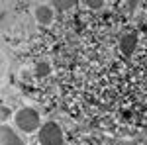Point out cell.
Returning <instances> with one entry per match:
<instances>
[{"instance_id":"obj_7","label":"cell","mask_w":147,"mask_h":145,"mask_svg":"<svg viewBox=\"0 0 147 145\" xmlns=\"http://www.w3.org/2000/svg\"><path fill=\"white\" fill-rule=\"evenodd\" d=\"M53 6H55V8H59V10H67V8H71V6H75V2H65V0H57V2H53Z\"/></svg>"},{"instance_id":"obj_8","label":"cell","mask_w":147,"mask_h":145,"mask_svg":"<svg viewBox=\"0 0 147 145\" xmlns=\"http://www.w3.org/2000/svg\"><path fill=\"white\" fill-rule=\"evenodd\" d=\"M86 6H88V8H102V6H104V2H100V0H88V2H86Z\"/></svg>"},{"instance_id":"obj_6","label":"cell","mask_w":147,"mask_h":145,"mask_svg":"<svg viewBox=\"0 0 147 145\" xmlns=\"http://www.w3.org/2000/svg\"><path fill=\"white\" fill-rule=\"evenodd\" d=\"M35 73H37V77H45L47 73H49V65L47 63H39L37 69H35Z\"/></svg>"},{"instance_id":"obj_2","label":"cell","mask_w":147,"mask_h":145,"mask_svg":"<svg viewBox=\"0 0 147 145\" xmlns=\"http://www.w3.org/2000/svg\"><path fill=\"white\" fill-rule=\"evenodd\" d=\"M39 143L41 145H63V132L55 122L43 123L39 129Z\"/></svg>"},{"instance_id":"obj_4","label":"cell","mask_w":147,"mask_h":145,"mask_svg":"<svg viewBox=\"0 0 147 145\" xmlns=\"http://www.w3.org/2000/svg\"><path fill=\"white\" fill-rule=\"evenodd\" d=\"M35 20L39 24H43V26H47V24L53 22V10H51V6H37L35 8Z\"/></svg>"},{"instance_id":"obj_3","label":"cell","mask_w":147,"mask_h":145,"mask_svg":"<svg viewBox=\"0 0 147 145\" xmlns=\"http://www.w3.org/2000/svg\"><path fill=\"white\" fill-rule=\"evenodd\" d=\"M2 145H24V141L12 127L2 125Z\"/></svg>"},{"instance_id":"obj_5","label":"cell","mask_w":147,"mask_h":145,"mask_svg":"<svg viewBox=\"0 0 147 145\" xmlns=\"http://www.w3.org/2000/svg\"><path fill=\"white\" fill-rule=\"evenodd\" d=\"M137 45V35L136 34H127L122 37V51H124L125 55H131L134 53V49H136Z\"/></svg>"},{"instance_id":"obj_9","label":"cell","mask_w":147,"mask_h":145,"mask_svg":"<svg viewBox=\"0 0 147 145\" xmlns=\"http://www.w3.org/2000/svg\"><path fill=\"white\" fill-rule=\"evenodd\" d=\"M8 116H10V110H8L6 106H2V120H6Z\"/></svg>"},{"instance_id":"obj_1","label":"cell","mask_w":147,"mask_h":145,"mask_svg":"<svg viewBox=\"0 0 147 145\" xmlns=\"http://www.w3.org/2000/svg\"><path fill=\"white\" fill-rule=\"evenodd\" d=\"M16 125L22 129V132H35L39 127V114L34 108H22V110L16 114Z\"/></svg>"}]
</instances>
